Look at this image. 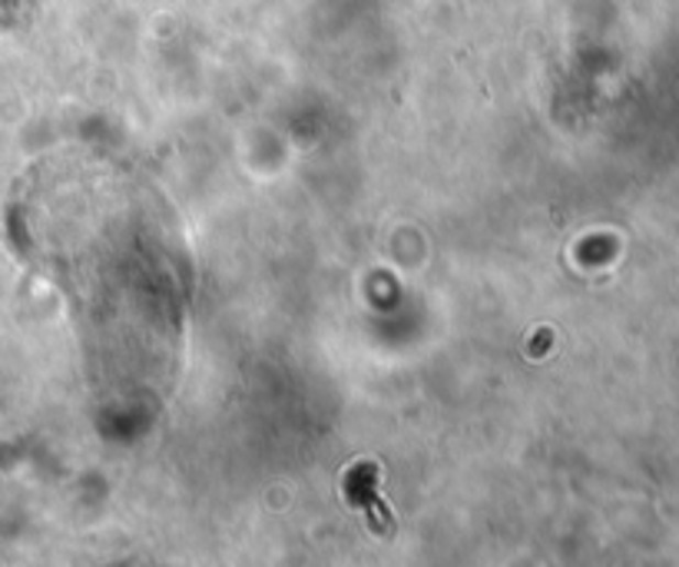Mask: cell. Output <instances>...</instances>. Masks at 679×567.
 <instances>
[{
	"mask_svg": "<svg viewBox=\"0 0 679 567\" xmlns=\"http://www.w3.org/2000/svg\"><path fill=\"white\" fill-rule=\"evenodd\" d=\"M365 504H369V511H372V524H375V531H388L395 521H392V514L382 508V501H379V494H365Z\"/></svg>",
	"mask_w": 679,
	"mask_h": 567,
	"instance_id": "6da1fadb",
	"label": "cell"
}]
</instances>
